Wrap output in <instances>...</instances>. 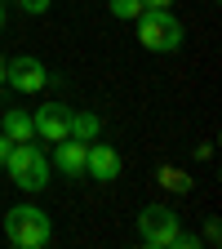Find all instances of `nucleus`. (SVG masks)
Instances as JSON below:
<instances>
[{
	"label": "nucleus",
	"mask_w": 222,
	"mask_h": 249,
	"mask_svg": "<svg viewBox=\"0 0 222 249\" xmlns=\"http://www.w3.org/2000/svg\"><path fill=\"white\" fill-rule=\"evenodd\" d=\"M9 174V182L18 187V192H27V196H36V192H45L49 187V178H53V165H49V151H45V142H14V151L5 156V165H0Z\"/></svg>",
	"instance_id": "obj_1"
},
{
	"label": "nucleus",
	"mask_w": 222,
	"mask_h": 249,
	"mask_svg": "<svg viewBox=\"0 0 222 249\" xmlns=\"http://www.w3.org/2000/svg\"><path fill=\"white\" fill-rule=\"evenodd\" d=\"M0 227H5V240L18 249H45L53 240V218L40 205H14L0 213Z\"/></svg>",
	"instance_id": "obj_2"
},
{
	"label": "nucleus",
	"mask_w": 222,
	"mask_h": 249,
	"mask_svg": "<svg viewBox=\"0 0 222 249\" xmlns=\"http://www.w3.org/2000/svg\"><path fill=\"white\" fill-rule=\"evenodd\" d=\"M134 27H138V45L147 53H178L187 40V27L173 9H142L134 18Z\"/></svg>",
	"instance_id": "obj_3"
},
{
	"label": "nucleus",
	"mask_w": 222,
	"mask_h": 249,
	"mask_svg": "<svg viewBox=\"0 0 222 249\" xmlns=\"http://www.w3.org/2000/svg\"><path fill=\"white\" fill-rule=\"evenodd\" d=\"M178 231H182V218H178V209H169V205H147V209L138 213V236H142L147 249H169Z\"/></svg>",
	"instance_id": "obj_4"
},
{
	"label": "nucleus",
	"mask_w": 222,
	"mask_h": 249,
	"mask_svg": "<svg viewBox=\"0 0 222 249\" xmlns=\"http://www.w3.org/2000/svg\"><path fill=\"white\" fill-rule=\"evenodd\" d=\"M5 85L18 93H40V89H49V67L36 53H18L5 62Z\"/></svg>",
	"instance_id": "obj_5"
},
{
	"label": "nucleus",
	"mask_w": 222,
	"mask_h": 249,
	"mask_svg": "<svg viewBox=\"0 0 222 249\" xmlns=\"http://www.w3.org/2000/svg\"><path fill=\"white\" fill-rule=\"evenodd\" d=\"M31 129H36V142H62L71 138V107L67 103H45L31 111Z\"/></svg>",
	"instance_id": "obj_6"
},
{
	"label": "nucleus",
	"mask_w": 222,
	"mask_h": 249,
	"mask_svg": "<svg viewBox=\"0 0 222 249\" xmlns=\"http://www.w3.org/2000/svg\"><path fill=\"white\" fill-rule=\"evenodd\" d=\"M120 174H124V156L111 142H98V138H93L89 142V156H85V178H93V182H116Z\"/></svg>",
	"instance_id": "obj_7"
},
{
	"label": "nucleus",
	"mask_w": 222,
	"mask_h": 249,
	"mask_svg": "<svg viewBox=\"0 0 222 249\" xmlns=\"http://www.w3.org/2000/svg\"><path fill=\"white\" fill-rule=\"evenodd\" d=\"M85 156H89V142L62 138V142H53V156H49V165H53L62 178H85Z\"/></svg>",
	"instance_id": "obj_8"
},
{
	"label": "nucleus",
	"mask_w": 222,
	"mask_h": 249,
	"mask_svg": "<svg viewBox=\"0 0 222 249\" xmlns=\"http://www.w3.org/2000/svg\"><path fill=\"white\" fill-rule=\"evenodd\" d=\"M0 134L14 138V142H31V138H36V129H31V111L5 107V111H0Z\"/></svg>",
	"instance_id": "obj_9"
},
{
	"label": "nucleus",
	"mask_w": 222,
	"mask_h": 249,
	"mask_svg": "<svg viewBox=\"0 0 222 249\" xmlns=\"http://www.w3.org/2000/svg\"><path fill=\"white\" fill-rule=\"evenodd\" d=\"M71 138H76V142L102 138V116L89 111V107H71Z\"/></svg>",
	"instance_id": "obj_10"
},
{
	"label": "nucleus",
	"mask_w": 222,
	"mask_h": 249,
	"mask_svg": "<svg viewBox=\"0 0 222 249\" xmlns=\"http://www.w3.org/2000/svg\"><path fill=\"white\" fill-rule=\"evenodd\" d=\"M107 9H111V18H120V22H134L147 5H142V0H107Z\"/></svg>",
	"instance_id": "obj_11"
},
{
	"label": "nucleus",
	"mask_w": 222,
	"mask_h": 249,
	"mask_svg": "<svg viewBox=\"0 0 222 249\" xmlns=\"http://www.w3.org/2000/svg\"><path fill=\"white\" fill-rule=\"evenodd\" d=\"M160 182H165V187H173V192H187V187H191V182H187V174H182V169H173V165H169V169H160Z\"/></svg>",
	"instance_id": "obj_12"
},
{
	"label": "nucleus",
	"mask_w": 222,
	"mask_h": 249,
	"mask_svg": "<svg viewBox=\"0 0 222 249\" xmlns=\"http://www.w3.org/2000/svg\"><path fill=\"white\" fill-rule=\"evenodd\" d=\"M14 5H18L22 14H31V18H40V14H49L53 0H14Z\"/></svg>",
	"instance_id": "obj_13"
},
{
	"label": "nucleus",
	"mask_w": 222,
	"mask_h": 249,
	"mask_svg": "<svg viewBox=\"0 0 222 249\" xmlns=\"http://www.w3.org/2000/svg\"><path fill=\"white\" fill-rule=\"evenodd\" d=\"M218 236H222V227H218V223H209V227H205V236H200V240H205V245H218Z\"/></svg>",
	"instance_id": "obj_14"
},
{
	"label": "nucleus",
	"mask_w": 222,
	"mask_h": 249,
	"mask_svg": "<svg viewBox=\"0 0 222 249\" xmlns=\"http://www.w3.org/2000/svg\"><path fill=\"white\" fill-rule=\"evenodd\" d=\"M14 151V138H5V134H0V165H5V156Z\"/></svg>",
	"instance_id": "obj_15"
},
{
	"label": "nucleus",
	"mask_w": 222,
	"mask_h": 249,
	"mask_svg": "<svg viewBox=\"0 0 222 249\" xmlns=\"http://www.w3.org/2000/svg\"><path fill=\"white\" fill-rule=\"evenodd\" d=\"M147 9H173V0H142Z\"/></svg>",
	"instance_id": "obj_16"
},
{
	"label": "nucleus",
	"mask_w": 222,
	"mask_h": 249,
	"mask_svg": "<svg viewBox=\"0 0 222 249\" xmlns=\"http://www.w3.org/2000/svg\"><path fill=\"white\" fill-rule=\"evenodd\" d=\"M5 22H9V5L0 0V31H5Z\"/></svg>",
	"instance_id": "obj_17"
},
{
	"label": "nucleus",
	"mask_w": 222,
	"mask_h": 249,
	"mask_svg": "<svg viewBox=\"0 0 222 249\" xmlns=\"http://www.w3.org/2000/svg\"><path fill=\"white\" fill-rule=\"evenodd\" d=\"M5 62H9V58H5V53H0V80H5Z\"/></svg>",
	"instance_id": "obj_18"
},
{
	"label": "nucleus",
	"mask_w": 222,
	"mask_h": 249,
	"mask_svg": "<svg viewBox=\"0 0 222 249\" xmlns=\"http://www.w3.org/2000/svg\"><path fill=\"white\" fill-rule=\"evenodd\" d=\"M5 89H9V85H5V80H0V98H5Z\"/></svg>",
	"instance_id": "obj_19"
}]
</instances>
